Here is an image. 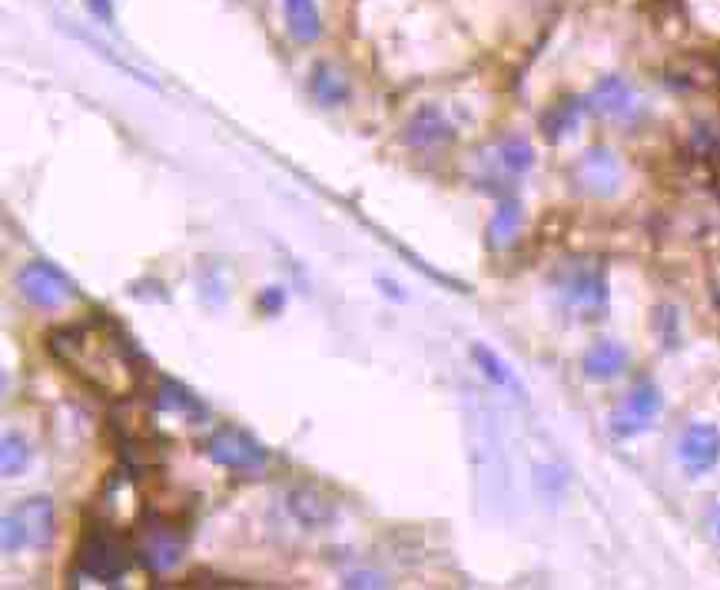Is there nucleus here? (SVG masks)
Returning <instances> with one entry per match:
<instances>
[{
	"instance_id": "9b49d317",
	"label": "nucleus",
	"mask_w": 720,
	"mask_h": 590,
	"mask_svg": "<svg viewBox=\"0 0 720 590\" xmlns=\"http://www.w3.org/2000/svg\"><path fill=\"white\" fill-rule=\"evenodd\" d=\"M581 368H585V375L595 378V382H611V378H618V375L628 368V348L618 345V342H595V345L585 352Z\"/></svg>"
},
{
	"instance_id": "b1692460",
	"label": "nucleus",
	"mask_w": 720,
	"mask_h": 590,
	"mask_svg": "<svg viewBox=\"0 0 720 590\" xmlns=\"http://www.w3.org/2000/svg\"><path fill=\"white\" fill-rule=\"evenodd\" d=\"M346 588H385V578H382V574H372V571H365V574H349V578H346Z\"/></svg>"
},
{
	"instance_id": "412c9836",
	"label": "nucleus",
	"mask_w": 720,
	"mask_h": 590,
	"mask_svg": "<svg viewBox=\"0 0 720 590\" xmlns=\"http://www.w3.org/2000/svg\"><path fill=\"white\" fill-rule=\"evenodd\" d=\"M0 538H3V555H20L23 548H30V545H27V531H23V525H20L17 511L3 518Z\"/></svg>"
},
{
	"instance_id": "5701e85b",
	"label": "nucleus",
	"mask_w": 720,
	"mask_h": 590,
	"mask_svg": "<svg viewBox=\"0 0 720 590\" xmlns=\"http://www.w3.org/2000/svg\"><path fill=\"white\" fill-rule=\"evenodd\" d=\"M256 308H260L263 315H280V312L286 308V289H280V286L263 289L260 298H256Z\"/></svg>"
},
{
	"instance_id": "ddd939ff",
	"label": "nucleus",
	"mask_w": 720,
	"mask_h": 590,
	"mask_svg": "<svg viewBox=\"0 0 720 590\" xmlns=\"http://www.w3.org/2000/svg\"><path fill=\"white\" fill-rule=\"evenodd\" d=\"M17 518L27 531V545L30 548H47L53 538V501L50 498H30L17 508Z\"/></svg>"
},
{
	"instance_id": "1a4fd4ad",
	"label": "nucleus",
	"mask_w": 720,
	"mask_h": 590,
	"mask_svg": "<svg viewBox=\"0 0 720 590\" xmlns=\"http://www.w3.org/2000/svg\"><path fill=\"white\" fill-rule=\"evenodd\" d=\"M588 110L605 116V120H628L638 110V93L625 77H605L588 93Z\"/></svg>"
},
{
	"instance_id": "a878e982",
	"label": "nucleus",
	"mask_w": 720,
	"mask_h": 590,
	"mask_svg": "<svg viewBox=\"0 0 720 590\" xmlns=\"http://www.w3.org/2000/svg\"><path fill=\"white\" fill-rule=\"evenodd\" d=\"M375 283L382 286V293L388 295V298H398V302H405V293H402V286H398V283H388V279H382V276H378Z\"/></svg>"
},
{
	"instance_id": "aec40b11",
	"label": "nucleus",
	"mask_w": 720,
	"mask_h": 590,
	"mask_svg": "<svg viewBox=\"0 0 720 590\" xmlns=\"http://www.w3.org/2000/svg\"><path fill=\"white\" fill-rule=\"evenodd\" d=\"M0 465H3V478H17V475L27 471V465H30V445H27L23 435H3Z\"/></svg>"
},
{
	"instance_id": "6ab92c4d",
	"label": "nucleus",
	"mask_w": 720,
	"mask_h": 590,
	"mask_svg": "<svg viewBox=\"0 0 720 590\" xmlns=\"http://www.w3.org/2000/svg\"><path fill=\"white\" fill-rule=\"evenodd\" d=\"M495 153H498V156H495L498 166H501L508 176H525V173L535 166V150H531V143L521 140V136H511V140L498 143Z\"/></svg>"
},
{
	"instance_id": "f257e3e1",
	"label": "nucleus",
	"mask_w": 720,
	"mask_h": 590,
	"mask_svg": "<svg viewBox=\"0 0 720 590\" xmlns=\"http://www.w3.org/2000/svg\"><path fill=\"white\" fill-rule=\"evenodd\" d=\"M133 545H126L123 535H116L103 518H87L77 551H73V571L77 578H90L97 584H120L126 568L133 564Z\"/></svg>"
},
{
	"instance_id": "dca6fc26",
	"label": "nucleus",
	"mask_w": 720,
	"mask_h": 590,
	"mask_svg": "<svg viewBox=\"0 0 720 590\" xmlns=\"http://www.w3.org/2000/svg\"><path fill=\"white\" fill-rule=\"evenodd\" d=\"M518 230H521V203L518 200H501L491 223H488V246L491 250H508L515 240H518Z\"/></svg>"
},
{
	"instance_id": "6e6552de",
	"label": "nucleus",
	"mask_w": 720,
	"mask_h": 590,
	"mask_svg": "<svg viewBox=\"0 0 720 590\" xmlns=\"http://www.w3.org/2000/svg\"><path fill=\"white\" fill-rule=\"evenodd\" d=\"M402 140L412 150H438L445 143L455 140V126L448 123V116L438 106H422L412 113V120L402 130Z\"/></svg>"
},
{
	"instance_id": "4468645a",
	"label": "nucleus",
	"mask_w": 720,
	"mask_h": 590,
	"mask_svg": "<svg viewBox=\"0 0 720 590\" xmlns=\"http://www.w3.org/2000/svg\"><path fill=\"white\" fill-rule=\"evenodd\" d=\"M468 355H471V362L481 368V375L491 382V385H498V388H505V391H511V395H518V398H525V388H521V382L515 378V372L488 348V345H481V342H475L471 348H468Z\"/></svg>"
},
{
	"instance_id": "a211bd4d",
	"label": "nucleus",
	"mask_w": 720,
	"mask_h": 590,
	"mask_svg": "<svg viewBox=\"0 0 720 590\" xmlns=\"http://www.w3.org/2000/svg\"><path fill=\"white\" fill-rule=\"evenodd\" d=\"M290 511L306 528H320V525H329L336 518V508L326 498H320L316 491H293L290 495Z\"/></svg>"
},
{
	"instance_id": "f3484780",
	"label": "nucleus",
	"mask_w": 720,
	"mask_h": 590,
	"mask_svg": "<svg viewBox=\"0 0 720 590\" xmlns=\"http://www.w3.org/2000/svg\"><path fill=\"white\" fill-rule=\"evenodd\" d=\"M313 96L323 103V106H343L349 100V80L343 77L339 67L333 63H316L313 70Z\"/></svg>"
},
{
	"instance_id": "20e7f679",
	"label": "nucleus",
	"mask_w": 720,
	"mask_h": 590,
	"mask_svg": "<svg viewBox=\"0 0 720 590\" xmlns=\"http://www.w3.org/2000/svg\"><path fill=\"white\" fill-rule=\"evenodd\" d=\"M661 405H665V398H661L658 385H651V382L635 385L631 395L625 398V405L611 415V435L615 438H635V435L648 431L655 415L661 411Z\"/></svg>"
},
{
	"instance_id": "f03ea898",
	"label": "nucleus",
	"mask_w": 720,
	"mask_h": 590,
	"mask_svg": "<svg viewBox=\"0 0 720 590\" xmlns=\"http://www.w3.org/2000/svg\"><path fill=\"white\" fill-rule=\"evenodd\" d=\"M206 455L226 468V471H236V475H246V471H260L266 465V448L243 428L236 425H223L216 428L210 438H206Z\"/></svg>"
},
{
	"instance_id": "2eb2a0df",
	"label": "nucleus",
	"mask_w": 720,
	"mask_h": 590,
	"mask_svg": "<svg viewBox=\"0 0 720 590\" xmlns=\"http://www.w3.org/2000/svg\"><path fill=\"white\" fill-rule=\"evenodd\" d=\"M283 10H286V27H290L293 40H300V43L320 40L323 23H320L316 0H283Z\"/></svg>"
},
{
	"instance_id": "393cba45",
	"label": "nucleus",
	"mask_w": 720,
	"mask_h": 590,
	"mask_svg": "<svg viewBox=\"0 0 720 590\" xmlns=\"http://www.w3.org/2000/svg\"><path fill=\"white\" fill-rule=\"evenodd\" d=\"M87 7H90V13H93L97 20H103V23L113 20V3H110V0H87Z\"/></svg>"
},
{
	"instance_id": "bb28decb",
	"label": "nucleus",
	"mask_w": 720,
	"mask_h": 590,
	"mask_svg": "<svg viewBox=\"0 0 720 590\" xmlns=\"http://www.w3.org/2000/svg\"><path fill=\"white\" fill-rule=\"evenodd\" d=\"M711 528H714V538L720 541V508L714 511V515H711Z\"/></svg>"
},
{
	"instance_id": "7ed1b4c3",
	"label": "nucleus",
	"mask_w": 720,
	"mask_h": 590,
	"mask_svg": "<svg viewBox=\"0 0 720 590\" xmlns=\"http://www.w3.org/2000/svg\"><path fill=\"white\" fill-rule=\"evenodd\" d=\"M17 286L23 298L37 308H60L70 298H77V286L47 260H33L17 273Z\"/></svg>"
},
{
	"instance_id": "f8f14e48",
	"label": "nucleus",
	"mask_w": 720,
	"mask_h": 590,
	"mask_svg": "<svg viewBox=\"0 0 720 590\" xmlns=\"http://www.w3.org/2000/svg\"><path fill=\"white\" fill-rule=\"evenodd\" d=\"M585 110H588V96H585V100H581V96H565L561 103H555V106L541 116V133H545V140H548V143H561L565 136H571V133L578 130Z\"/></svg>"
},
{
	"instance_id": "423d86ee",
	"label": "nucleus",
	"mask_w": 720,
	"mask_h": 590,
	"mask_svg": "<svg viewBox=\"0 0 720 590\" xmlns=\"http://www.w3.org/2000/svg\"><path fill=\"white\" fill-rule=\"evenodd\" d=\"M561 293L565 298L588 312L595 318V312H601L608 305V279L601 273V266H591V263H578L565 279H561Z\"/></svg>"
},
{
	"instance_id": "0eeeda50",
	"label": "nucleus",
	"mask_w": 720,
	"mask_h": 590,
	"mask_svg": "<svg viewBox=\"0 0 720 590\" xmlns=\"http://www.w3.org/2000/svg\"><path fill=\"white\" fill-rule=\"evenodd\" d=\"M678 455H681V465L688 475H704L711 471L720 461V428L714 425H691L684 435H681V445H678Z\"/></svg>"
},
{
	"instance_id": "9d476101",
	"label": "nucleus",
	"mask_w": 720,
	"mask_h": 590,
	"mask_svg": "<svg viewBox=\"0 0 720 590\" xmlns=\"http://www.w3.org/2000/svg\"><path fill=\"white\" fill-rule=\"evenodd\" d=\"M153 401H156V408L173 411V415L190 418V421H206V418H210L206 405H203V401H200L186 385H180V382H173V378H163V375L156 378Z\"/></svg>"
},
{
	"instance_id": "39448f33",
	"label": "nucleus",
	"mask_w": 720,
	"mask_h": 590,
	"mask_svg": "<svg viewBox=\"0 0 720 590\" xmlns=\"http://www.w3.org/2000/svg\"><path fill=\"white\" fill-rule=\"evenodd\" d=\"M575 180L591 196H615L621 190V160L608 146H591L575 163Z\"/></svg>"
},
{
	"instance_id": "cd10ccee",
	"label": "nucleus",
	"mask_w": 720,
	"mask_h": 590,
	"mask_svg": "<svg viewBox=\"0 0 720 590\" xmlns=\"http://www.w3.org/2000/svg\"><path fill=\"white\" fill-rule=\"evenodd\" d=\"M718 73H720V57H718Z\"/></svg>"
},
{
	"instance_id": "4be33fe9",
	"label": "nucleus",
	"mask_w": 720,
	"mask_h": 590,
	"mask_svg": "<svg viewBox=\"0 0 720 590\" xmlns=\"http://www.w3.org/2000/svg\"><path fill=\"white\" fill-rule=\"evenodd\" d=\"M655 328L661 332V338L668 342V348L678 345V312L675 308H658L655 312Z\"/></svg>"
}]
</instances>
